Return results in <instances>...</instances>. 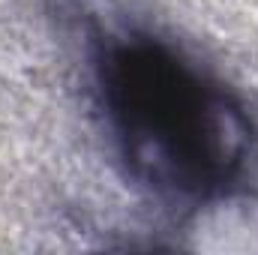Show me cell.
<instances>
[{"instance_id": "1", "label": "cell", "mask_w": 258, "mask_h": 255, "mask_svg": "<svg viewBox=\"0 0 258 255\" xmlns=\"http://www.w3.org/2000/svg\"><path fill=\"white\" fill-rule=\"evenodd\" d=\"M93 84L120 162L156 198L213 201L246 171L255 150L246 105L168 39L108 30L93 42Z\"/></svg>"}]
</instances>
